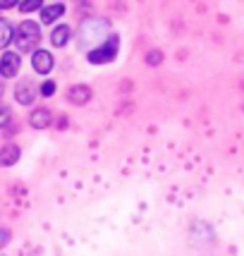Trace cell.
<instances>
[{
    "mask_svg": "<svg viewBox=\"0 0 244 256\" xmlns=\"http://www.w3.org/2000/svg\"><path fill=\"white\" fill-rule=\"evenodd\" d=\"M14 44H17V48H20V53H29V50H34L36 46H38V41H41V29H38V24L36 22H22L20 24V29L14 32V38H12Z\"/></svg>",
    "mask_w": 244,
    "mask_h": 256,
    "instance_id": "cell-1",
    "label": "cell"
},
{
    "mask_svg": "<svg viewBox=\"0 0 244 256\" xmlns=\"http://www.w3.org/2000/svg\"><path fill=\"white\" fill-rule=\"evenodd\" d=\"M118 48H120V38L118 36H108V41L98 48H94L89 53V62L94 65H106V62H110L112 58L118 56Z\"/></svg>",
    "mask_w": 244,
    "mask_h": 256,
    "instance_id": "cell-2",
    "label": "cell"
},
{
    "mask_svg": "<svg viewBox=\"0 0 244 256\" xmlns=\"http://www.w3.org/2000/svg\"><path fill=\"white\" fill-rule=\"evenodd\" d=\"M36 96H38V86L32 84V82H20V84H17V89H14V98H17V103H22V106L34 103Z\"/></svg>",
    "mask_w": 244,
    "mask_h": 256,
    "instance_id": "cell-3",
    "label": "cell"
},
{
    "mask_svg": "<svg viewBox=\"0 0 244 256\" xmlns=\"http://www.w3.org/2000/svg\"><path fill=\"white\" fill-rule=\"evenodd\" d=\"M20 65H22V60H20L17 53H5L0 58V74L2 77H14L20 72Z\"/></svg>",
    "mask_w": 244,
    "mask_h": 256,
    "instance_id": "cell-4",
    "label": "cell"
},
{
    "mask_svg": "<svg viewBox=\"0 0 244 256\" xmlns=\"http://www.w3.org/2000/svg\"><path fill=\"white\" fill-rule=\"evenodd\" d=\"M32 65L38 74H48V72L53 70V56H50L48 50H36L32 58Z\"/></svg>",
    "mask_w": 244,
    "mask_h": 256,
    "instance_id": "cell-5",
    "label": "cell"
},
{
    "mask_svg": "<svg viewBox=\"0 0 244 256\" xmlns=\"http://www.w3.org/2000/svg\"><path fill=\"white\" fill-rule=\"evenodd\" d=\"M89 98H91V89L84 86V84H77V86H70L67 89V100L74 103V106H84Z\"/></svg>",
    "mask_w": 244,
    "mask_h": 256,
    "instance_id": "cell-6",
    "label": "cell"
},
{
    "mask_svg": "<svg viewBox=\"0 0 244 256\" xmlns=\"http://www.w3.org/2000/svg\"><path fill=\"white\" fill-rule=\"evenodd\" d=\"M17 160H20V146L8 144V146L0 148V166L10 168V166H14Z\"/></svg>",
    "mask_w": 244,
    "mask_h": 256,
    "instance_id": "cell-7",
    "label": "cell"
},
{
    "mask_svg": "<svg viewBox=\"0 0 244 256\" xmlns=\"http://www.w3.org/2000/svg\"><path fill=\"white\" fill-rule=\"evenodd\" d=\"M29 122H32L34 130H46V127L50 124V110H48V108H38V110H34L32 118H29Z\"/></svg>",
    "mask_w": 244,
    "mask_h": 256,
    "instance_id": "cell-8",
    "label": "cell"
},
{
    "mask_svg": "<svg viewBox=\"0 0 244 256\" xmlns=\"http://www.w3.org/2000/svg\"><path fill=\"white\" fill-rule=\"evenodd\" d=\"M62 12H65V8H62L60 2H56V5H48V8H44V10H41V22H44V24H53L58 17H62Z\"/></svg>",
    "mask_w": 244,
    "mask_h": 256,
    "instance_id": "cell-9",
    "label": "cell"
},
{
    "mask_svg": "<svg viewBox=\"0 0 244 256\" xmlns=\"http://www.w3.org/2000/svg\"><path fill=\"white\" fill-rule=\"evenodd\" d=\"M70 26H65V24H60L58 29H53V34H50V41H53V46L56 48H62V46L70 41Z\"/></svg>",
    "mask_w": 244,
    "mask_h": 256,
    "instance_id": "cell-10",
    "label": "cell"
},
{
    "mask_svg": "<svg viewBox=\"0 0 244 256\" xmlns=\"http://www.w3.org/2000/svg\"><path fill=\"white\" fill-rule=\"evenodd\" d=\"M91 24H94V20L84 22L82 32H79V36H82V44H89V36H98V34H103L106 29H108V22H103V24L98 26V29H91Z\"/></svg>",
    "mask_w": 244,
    "mask_h": 256,
    "instance_id": "cell-11",
    "label": "cell"
},
{
    "mask_svg": "<svg viewBox=\"0 0 244 256\" xmlns=\"http://www.w3.org/2000/svg\"><path fill=\"white\" fill-rule=\"evenodd\" d=\"M12 38H14V34H12V26H10L8 22H2V20H0V48H8Z\"/></svg>",
    "mask_w": 244,
    "mask_h": 256,
    "instance_id": "cell-12",
    "label": "cell"
},
{
    "mask_svg": "<svg viewBox=\"0 0 244 256\" xmlns=\"http://www.w3.org/2000/svg\"><path fill=\"white\" fill-rule=\"evenodd\" d=\"M44 5V0H22L20 2V10L22 12H34V10H38Z\"/></svg>",
    "mask_w": 244,
    "mask_h": 256,
    "instance_id": "cell-13",
    "label": "cell"
},
{
    "mask_svg": "<svg viewBox=\"0 0 244 256\" xmlns=\"http://www.w3.org/2000/svg\"><path fill=\"white\" fill-rule=\"evenodd\" d=\"M10 108L5 106V103H0V127H5V124L10 122Z\"/></svg>",
    "mask_w": 244,
    "mask_h": 256,
    "instance_id": "cell-14",
    "label": "cell"
},
{
    "mask_svg": "<svg viewBox=\"0 0 244 256\" xmlns=\"http://www.w3.org/2000/svg\"><path fill=\"white\" fill-rule=\"evenodd\" d=\"M160 53H158V50H151V53H148V58H146V62H148V65H158V62H160Z\"/></svg>",
    "mask_w": 244,
    "mask_h": 256,
    "instance_id": "cell-15",
    "label": "cell"
},
{
    "mask_svg": "<svg viewBox=\"0 0 244 256\" xmlns=\"http://www.w3.org/2000/svg\"><path fill=\"white\" fill-rule=\"evenodd\" d=\"M53 91H56V84H53V82H46L44 86H41V94H44V96H53Z\"/></svg>",
    "mask_w": 244,
    "mask_h": 256,
    "instance_id": "cell-16",
    "label": "cell"
},
{
    "mask_svg": "<svg viewBox=\"0 0 244 256\" xmlns=\"http://www.w3.org/2000/svg\"><path fill=\"white\" fill-rule=\"evenodd\" d=\"M10 242V230H5V228H0V249Z\"/></svg>",
    "mask_w": 244,
    "mask_h": 256,
    "instance_id": "cell-17",
    "label": "cell"
},
{
    "mask_svg": "<svg viewBox=\"0 0 244 256\" xmlns=\"http://www.w3.org/2000/svg\"><path fill=\"white\" fill-rule=\"evenodd\" d=\"M17 5V0H0V8L2 10H8V8H14Z\"/></svg>",
    "mask_w": 244,
    "mask_h": 256,
    "instance_id": "cell-18",
    "label": "cell"
},
{
    "mask_svg": "<svg viewBox=\"0 0 244 256\" xmlns=\"http://www.w3.org/2000/svg\"><path fill=\"white\" fill-rule=\"evenodd\" d=\"M0 96H2V84H0Z\"/></svg>",
    "mask_w": 244,
    "mask_h": 256,
    "instance_id": "cell-19",
    "label": "cell"
}]
</instances>
